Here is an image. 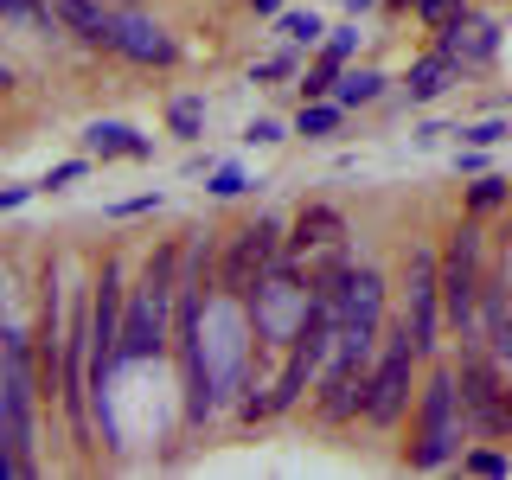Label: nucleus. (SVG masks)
<instances>
[{
	"label": "nucleus",
	"mask_w": 512,
	"mask_h": 480,
	"mask_svg": "<svg viewBox=\"0 0 512 480\" xmlns=\"http://www.w3.org/2000/svg\"><path fill=\"white\" fill-rule=\"evenodd\" d=\"M455 173H461V180H474V173H487V148H461V154H455Z\"/></svg>",
	"instance_id": "obj_31"
},
{
	"label": "nucleus",
	"mask_w": 512,
	"mask_h": 480,
	"mask_svg": "<svg viewBox=\"0 0 512 480\" xmlns=\"http://www.w3.org/2000/svg\"><path fill=\"white\" fill-rule=\"evenodd\" d=\"M423 352H416L410 340V327L404 320H391L384 327V346H378V359H372V378H365V404H359V423H372V429H397L410 416L416 404V391H423Z\"/></svg>",
	"instance_id": "obj_4"
},
{
	"label": "nucleus",
	"mask_w": 512,
	"mask_h": 480,
	"mask_svg": "<svg viewBox=\"0 0 512 480\" xmlns=\"http://www.w3.org/2000/svg\"><path fill=\"white\" fill-rule=\"evenodd\" d=\"M167 128L180 141H199L205 135V96H173V103H167Z\"/></svg>",
	"instance_id": "obj_19"
},
{
	"label": "nucleus",
	"mask_w": 512,
	"mask_h": 480,
	"mask_svg": "<svg viewBox=\"0 0 512 480\" xmlns=\"http://www.w3.org/2000/svg\"><path fill=\"white\" fill-rule=\"evenodd\" d=\"M442 135H455V128H442V122H423V128H416V135H410V141H416V148H436V141H442Z\"/></svg>",
	"instance_id": "obj_32"
},
{
	"label": "nucleus",
	"mask_w": 512,
	"mask_h": 480,
	"mask_svg": "<svg viewBox=\"0 0 512 480\" xmlns=\"http://www.w3.org/2000/svg\"><path fill=\"white\" fill-rule=\"evenodd\" d=\"M244 141H250V148H276V141H288V122L282 116H256L244 128Z\"/></svg>",
	"instance_id": "obj_27"
},
{
	"label": "nucleus",
	"mask_w": 512,
	"mask_h": 480,
	"mask_svg": "<svg viewBox=\"0 0 512 480\" xmlns=\"http://www.w3.org/2000/svg\"><path fill=\"white\" fill-rule=\"evenodd\" d=\"M276 26H282V39H288V45H308V52H314L320 39H327V20H320L314 7H308V13H282Z\"/></svg>",
	"instance_id": "obj_21"
},
{
	"label": "nucleus",
	"mask_w": 512,
	"mask_h": 480,
	"mask_svg": "<svg viewBox=\"0 0 512 480\" xmlns=\"http://www.w3.org/2000/svg\"><path fill=\"white\" fill-rule=\"evenodd\" d=\"M410 327V340L423 359H442V250L436 244H423L416 237L410 256H404V314H397Z\"/></svg>",
	"instance_id": "obj_8"
},
{
	"label": "nucleus",
	"mask_w": 512,
	"mask_h": 480,
	"mask_svg": "<svg viewBox=\"0 0 512 480\" xmlns=\"http://www.w3.org/2000/svg\"><path fill=\"white\" fill-rule=\"evenodd\" d=\"M461 77H468V71H461V58H448L442 45H429V52L404 71V96H410L416 109H429V103H442V96L455 90Z\"/></svg>",
	"instance_id": "obj_12"
},
{
	"label": "nucleus",
	"mask_w": 512,
	"mask_h": 480,
	"mask_svg": "<svg viewBox=\"0 0 512 480\" xmlns=\"http://www.w3.org/2000/svg\"><path fill=\"white\" fill-rule=\"evenodd\" d=\"M500 205H512V180H500V173H474V180L461 186V212L487 218V212H500Z\"/></svg>",
	"instance_id": "obj_18"
},
{
	"label": "nucleus",
	"mask_w": 512,
	"mask_h": 480,
	"mask_svg": "<svg viewBox=\"0 0 512 480\" xmlns=\"http://www.w3.org/2000/svg\"><path fill=\"white\" fill-rule=\"evenodd\" d=\"M84 173H90V154H77V160H58V167L39 180V192H64V186H77V180H84Z\"/></svg>",
	"instance_id": "obj_26"
},
{
	"label": "nucleus",
	"mask_w": 512,
	"mask_h": 480,
	"mask_svg": "<svg viewBox=\"0 0 512 480\" xmlns=\"http://www.w3.org/2000/svg\"><path fill=\"white\" fill-rule=\"evenodd\" d=\"M39 186H0V212H13V205H26Z\"/></svg>",
	"instance_id": "obj_33"
},
{
	"label": "nucleus",
	"mask_w": 512,
	"mask_h": 480,
	"mask_svg": "<svg viewBox=\"0 0 512 480\" xmlns=\"http://www.w3.org/2000/svg\"><path fill=\"white\" fill-rule=\"evenodd\" d=\"M160 205H167L160 192H135V199H116V205H109V218H141V212H160Z\"/></svg>",
	"instance_id": "obj_28"
},
{
	"label": "nucleus",
	"mask_w": 512,
	"mask_h": 480,
	"mask_svg": "<svg viewBox=\"0 0 512 480\" xmlns=\"http://www.w3.org/2000/svg\"><path fill=\"white\" fill-rule=\"evenodd\" d=\"M384 90H391V77H384V71H372V64H346L333 96H340L346 109H372V103H384Z\"/></svg>",
	"instance_id": "obj_16"
},
{
	"label": "nucleus",
	"mask_w": 512,
	"mask_h": 480,
	"mask_svg": "<svg viewBox=\"0 0 512 480\" xmlns=\"http://www.w3.org/2000/svg\"><path fill=\"white\" fill-rule=\"evenodd\" d=\"M506 109H512V96H506Z\"/></svg>",
	"instance_id": "obj_36"
},
{
	"label": "nucleus",
	"mask_w": 512,
	"mask_h": 480,
	"mask_svg": "<svg viewBox=\"0 0 512 480\" xmlns=\"http://www.w3.org/2000/svg\"><path fill=\"white\" fill-rule=\"evenodd\" d=\"M468 148H500V141H512V116H487V122H468V128H455Z\"/></svg>",
	"instance_id": "obj_23"
},
{
	"label": "nucleus",
	"mask_w": 512,
	"mask_h": 480,
	"mask_svg": "<svg viewBox=\"0 0 512 480\" xmlns=\"http://www.w3.org/2000/svg\"><path fill=\"white\" fill-rule=\"evenodd\" d=\"M480 346L512 372V288L493 276V269H487V282H480Z\"/></svg>",
	"instance_id": "obj_11"
},
{
	"label": "nucleus",
	"mask_w": 512,
	"mask_h": 480,
	"mask_svg": "<svg viewBox=\"0 0 512 480\" xmlns=\"http://www.w3.org/2000/svg\"><path fill=\"white\" fill-rule=\"evenodd\" d=\"M340 71H346V58L327 52V45H314V64H301V77H295L301 103H320V96H333V90H340Z\"/></svg>",
	"instance_id": "obj_15"
},
{
	"label": "nucleus",
	"mask_w": 512,
	"mask_h": 480,
	"mask_svg": "<svg viewBox=\"0 0 512 480\" xmlns=\"http://www.w3.org/2000/svg\"><path fill=\"white\" fill-rule=\"evenodd\" d=\"M250 77H256V84H282V77H301V58H295V52L256 58V64H250Z\"/></svg>",
	"instance_id": "obj_25"
},
{
	"label": "nucleus",
	"mask_w": 512,
	"mask_h": 480,
	"mask_svg": "<svg viewBox=\"0 0 512 480\" xmlns=\"http://www.w3.org/2000/svg\"><path fill=\"white\" fill-rule=\"evenodd\" d=\"M468 423H461V391H455V359H429L423 391H416V423L404 442V468L416 474H442L461 461Z\"/></svg>",
	"instance_id": "obj_2"
},
{
	"label": "nucleus",
	"mask_w": 512,
	"mask_h": 480,
	"mask_svg": "<svg viewBox=\"0 0 512 480\" xmlns=\"http://www.w3.org/2000/svg\"><path fill=\"white\" fill-rule=\"evenodd\" d=\"M455 391H461V423H468L474 442H512V372L487 346H461Z\"/></svg>",
	"instance_id": "obj_5"
},
{
	"label": "nucleus",
	"mask_w": 512,
	"mask_h": 480,
	"mask_svg": "<svg viewBox=\"0 0 512 480\" xmlns=\"http://www.w3.org/2000/svg\"><path fill=\"white\" fill-rule=\"evenodd\" d=\"M109 52L128 58V64H141V71H173V64H180V39H173L154 13L116 7V20H109Z\"/></svg>",
	"instance_id": "obj_9"
},
{
	"label": "nucleus",
	"mask_w": 512,
	"mask_h": 480,
	"mask_svg": "<svg viewBox=\"0 0 512 480\" xmlns=\"http://www.w3.org/2000/svg\"><path fill=\"white\" fill-rule=\"evenodd\" d=\"M384 7H391V13H404V7H410L416 20H423L429 32H436V26H448V20H455V13L468 7V0H384Z\"/></svg>",
	"instance_id": "obj_20"
},
{
	"label": "nucleus",
	"mask_w": 512,
	"mask_h": 480,
	"mask_svg": "<svg viewBox=\"0 0 512 480\" xmlns=\"http://www.w3.org/2000/svg\"><path fill=\"white\" fill-rule=\"evenodd\" d=\"M487 256H493V237L480 231L474 212H461V224L442 244V320L461 346H480V282H487Z\"/></svg>",
	"instance_id": "obj_3"
},
{
	"label": "nucleus",
	"mask_w": 512,
	"mask_h": 480,
	"mask_svg": "<svg viewBox=\"0 0 512 480\" xmlns=\"http://www.w3.org/2000/svg\"><path fill=\"white\" fill-rule=\"evenodd\" d=\"M308 301H314V282H308V269H301V256H282V263L250 288V301H244L250 340L282 359V346L295 340L301 320H308Z\"/></svg>",
	"instance_id": "obj_6"
},
{
	"label": "nucleus",
	"mask_w": 512,
	"mask_h": 480,
	"mask_svg": "<svg viewBox=\"0 0 512 480\" xmlns=\"http://www.w3.org/2000/svg\"><path fill=\"white\" fill-rule=\"evenodd\" d=\"M244 7L256 13V20H282V13H288V7H282V0H244Z\"/></svg>",
	"instance_id": "obj_34"
},
{
	"label": "nucleus",
	"mask_w": 512,
	"mask_h": 480,
	"mask_svg": "<svg viewBox=\"0 0 512 480\" xmlns=\"http://www.w3.org/2000/svg\"><path fill=\"white\" fill-rule=\"evenodd\" d=\"M84 154L90 160H154V141L128 122H90L84 128Z\"/></svg>",
	"instance_id": "obj_13"
},
{
	"label": "nucleus",
	"mask_w": 512,
	"mask_h": 480,
	"mask_svg": "<svg viewBox=\"0 0 512 480\" xmlns=\"http://www.w3.org/2000/svg\"><path fill=\"white\" fill-rule=\"evenodd\" d=\"M205 192H212V199H244L250 173L244 167H212V173H205Z\"/></svg>",
	"instance_id": "obj_24"
},
{
	"label": "nucleus",
	"mask_w": 512,
	"mask_h": 480,
	"mask_svg": "<svg viewBox=\"0 0 512 480\" xmlns=\"http://www.w3.org/2000/svg\"><path fill=\"white\" fill-rule=\"evenodd\" d=\"M288 256V237H282V218L276 212H256L244 231H231V244L218 250V295L224 301H250V288L269 276Z\"/></svg>",
	"instance_id": "obj_7"
},
{
	"label": "nucleus",
	"mask_w": 512,
	"mask_h": 480,
	"mask_svg": "<svg viewBox=\"0 0 512 480\" xmlns=\"http://www.w3.org/2000/svg\"><path fill=\"white\" fill-rule=\"evenodd\" d=\"M461 474H512V455L500 442H480V448H461Z\"/></svg>",
	"instance_id": "obj_22"
},
{
	"label": "nucleus",
	"mask_w": 512,
	"mask_h": 480,
	"mask_svg": "<svg viewBox=\"0 0 512 480\" xmlns=\"http://www.w3.org/2000/svg\"><path fill=\"white\" fill-rule=\"evenodd\" d=\"M359 39H365L359 26H340V32H327V39H320V45H327V52H340V58L352 64V58H359Z\"/></svg>",
	"instance_id": "obj_29"
},
{
	"label": "nucleus",
	"mask_w": 512,
	"mask_h": 480,
	"mask_svg": "<svg viewBox=\"0 0 512 480\" xmlns=\"http://www.w3.org/2000/svg\"><path fill=\"white\" fill-rule=\"evenodd\" d=\"M493 276H500V282L512 288V224L500 231V244H493Z\"/></svg>",
	"instance_id": "obj_30"
},
{
	"label": "nucleus",
	"mask_w": 512,
	"mask_h": 480,
	"mask_svg": "<svg viewBox=\"0 0 512 480\" xmlns=\"http://www.w3.org/2000/svg\"><path fill=\"white\" fill-rule=\"evenodd\" d=\"M340 122H346V103H340V96H320V103H301L295 135L301 141H333V135H340Z\"/></svg>",
	"instance_id": "obj_17"
},
{
	"label": "nucleus",
	"mask_w": 512,
	"mask_h": 480,
	"mask_svg": "<svg viewBox=\"0 0 512 480\" xmlns=\"http://www.w3.org/2000/svg\"><path fill=\"white\" fill-rule=\"evenodd\" d=\"M52 13L64 20L71 39L96 45V52H109V20H116V7H103V0H52Z\"/></svg>",
	"instance_id": "obj_14"
},
{
	"label": "nucleus",
	"mask_w": 512,
	"mask_h": 480,
	"mask_svg": "<svg viewBox=\"0 0 512 480\" xmlns=\"http://www.w3.org/2000/svg\"><path fill=\"white\" fill-rule=\"evenodd\" d=\"M39 352H32V327L7 320L0 327V480L39 474Z\"/></svg>",
	"instance_id": "obj_1"
},
{
	"label": "nucleus",
	"mask_w": 512,
	"mask_h": 480,
	"mask_svg": "<svg viewBox=\"0 0 512 480\" xmlns=\"http://www.w3.org/2000/svg\"><path fill=\"white\" fill-rule=\"evenodd\" d=\"M436 45H442L448 58H461V71H480V64H493V58H500V26H493L487 13L461 7L448 26H436Z\"/></svg>",
	"instance_id": "obj_10"
},
{
	"label": "nucleus",
	"mask_w": 512,
	"mask_h": 480,
	"mask_svg": "<svg viewBox=\"0 0 512 480\" xmlns=\"http://www.w3.org/2000/svg\"><path fill=\"white\" fill-rule=\"evenodd\" d=\"M378 7V0H346V13H372Z\"/></svg>",
	"instance_id": "obj_35"
}]
</instances>
